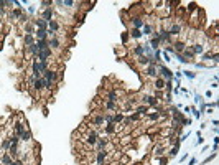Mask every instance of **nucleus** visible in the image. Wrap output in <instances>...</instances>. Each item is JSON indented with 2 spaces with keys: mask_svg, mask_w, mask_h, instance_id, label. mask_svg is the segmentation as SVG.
Masks as SVG:
<instances>
[{
  "mask_svg": "<svg viewBox=\"0 0 219 165\" xmlns=\"http://www.w3.org/2000/svg\"><path fill=\"white\" fill-rule=\"evenodd\" d=\"M97 139H99V132L96 131V129H89L86 134V137H84L83 140L86 142V145L89 147V149H94L97 144Z\"/></svg>",
  "mask_w": 219,
  "mask_h": 165,
  "instance_id": "nucleus-1",
  "label": "nucleus"
},
{
  "mask_svg": "<svg viewBox=\"0 0 219 165\" xmlns=\"http://www.w3.org/2000/svg\"><path fill=\"white\" fill-rule=\"evenodd\" d=\"M91 122H92V125H94V129H101V127H104V114H94L92 117H91Z\"/></svg>",
  "mask_w": 219,
  "mask_h": 165,
  "instance_id": "nucleus-2",
  "label": "nucleus"
},
{
  "mask_svg": "<svg viewBox=\"0 0 219 165\" xmlns=\"http://www.w3.org/2000/svg\"><path fill=\"white\" fill-rule=\"evenodd\" d=\"M145 75L148 76V78H157V75H158V73H157V63L152 61L150 65L147 66V68H145Z\"/></svg>",
  "mask_w": 219,
  "mask_h": 165,
  "instance_id": "nucleus-3",
  "label": "nucleus"
},
{
  "mask_svg": "<svg viewBox=\"0 0 219 165\" xmlns=\"http://www.w3.org/2000/svg\"><path fill=\"white\" fill-rule=\"evenodd\" d=\"M33 91L38 94H41L45 91V84H43V78H36L33 79Z\"/></svg>",
  "mask_w": 219,
  "mask_h": 165,
  "instance_id": "nucleus-4",
  "label": "nucleus"
},
{
  "mask_svg": "<svg viewBox=\"0 0 219 165\" xmlns=\"http://www.w3.org/2000/svg\"><path fill=\"white\" fill-rule=\"evenodd\" d=\"M48 46L53 50H59L61 48V40H59V36H55V38H49L48 40Z\"/></svg>",
  "mask_w": 219,
  "mask_h": 165,
  "instance_id": "nucleus-5",
  "label": "nucleus"
},
{
  "mask_svg": "<svg viewBox=\"0 0 219 165\" xmlns=\"http://www.w3.org/2000/svg\"><path fill=\"white\" fill-rule=\"evenodd\" d=\"M23 131H25V122L20 119V121H17L15 125H13V134H17L20 137V135L23 134Z\"/></svg>",
  "mask_w": 219,
  "mask_h": 165,
  "instance_id": "nucleus-6",
  "label": "nucleus"
},
{
  "mask_svg": "<svg viewBox=\"0 0 219 165\" xmlns=\"http://www.w3.org/2000/svg\"><path fill=\"white\" fill-rule=\"evenodd\" d=\"M53 15H55V10H53V7H49V8H45L43 13H41V18L45 20V22H51L53 20Z\"/></svg>",
  "mask_w": 219,
  "mask_h": 165,
  "instance_id": "nucleus-7",
  "label": "nucleus"
},
{
  "mask_svg": "<svg viewBox=\"0 0 219 165\" xmlns=\"http://www.w3.org/2000/svg\"><path fill=\"white\" fill-rule=\"evenodd\" d=\"M105 159H107V152H105V150H97V152H96L97 165H104L105 163Z\"/></svg>",
  "mask_w": 219,
  "mask_h": 165,
  "instance_id": "nucleus-8",
  "label": "nucleus"
},
{
  "mask_svg": "<svg viewBox=\"0 0 219 165\" xmlns=\"http://www.w3.org/2000/svg\"><path fill=\"white\" fill-rule=\"evenodd\" d=\"M173 46H175V48H173V51H176L178 55H181L183 51H185V48H186V43L180 40V41H175V45H173Z\"/></svg>",
  "mask_w": 219,
  "mask_h": 165,
  "instance_id": "nucleus-9",
  "label": "nucleus"
},
{
  "mask_svg": "<svg viewBox=\"0 0 219 165\" xmlns=\"http://www.w3.org/2000/svg\"><path fill=\"white\" fill-rule=\"evenodd\" d=\"M33 27H36V30H46L48 23L43 18H36V20H33Z\"/></svg>",
  "mask_w": 219,
  "mask_h": 165,
  "instance_id": "nucleus-10",
  "label": "nucleus"
},
{
  "mask_svg": "<svg viewBox=\"0 0 219 165\" xmlns=\"http://www.w3.org/2000/svg\"><path fill=\"white\" fill-rule=\"evenodd\" d=\"M20 15H22V10H20V8H12L8 13H7V17H8L10 20H17V18H20Z\"/></svg>",
  "mask_w": 219,
  "mask_h": 165,
  "instance_id": "nucleus-11",
  "label": "nucleus"
},
{
  "mask_svg": "<svg viewBox=\"0 0 219 165\" xmlns=\"http://www.w3.org/2000/svg\"><path fill=\"white\" fill-rule=\"evenodd\" d=\"M35 36H36V41H43L48 38L46 30H35Z\"/></svg>",
  "mask_w": 219,
  "mask_h": 165,
  "instance_id": "nucleus-12",
  "label": "nucleus"
},
{
  "mask_svg": "<svg viewBox=\"0 0 219 165\" xmlns=\"http://www.w3.org/2000/svg\"><path fill=\"white\" fill-rule=\"evenodd\" d=\"M20 140H23L25 144H30V142H31V132L28 131V129H25L23 134L20 135Z\"/></svg>",
  "mask_w": 219,
  "mask_h": 165,
  "instance_id": "nucleus-13",
  "label": "nucleus"
},
{
  "mask_svg": "<svg viewBox=\"0 0 219 165\" xmlns=\"http://www.w3.org/2000/svg\"><path fill=\"white\" fill-rule=\"evenodd\" d=\"M152 61H153V59H150V58H148V56H145V55H143V56H139V59H137V63H139L140 66H148Z\"/></svg>",
  "mask_w": 219,
  "mask_h": 165,
  "instance_id": "nucleus-14",
  "label": "nucleus"
},
{
  "mask_svg": "<svg viewBox=\"0 0 219 165\" xmlns=\"http://www.w3.org/2000/svg\"><path fill=\"white\" fill-rule=\"evenodd\" d=\"M109 145V140L107 139H97V144H96V147H97V150H105V147Z\"/></svg>",
  "mask_w": 219,
  "mask_h": 165,
  "instance_id": "nucleus-15",
  "label": "nucleus"
},
{
  "mask_svg": "<svg viewBox=\"0 0 219 165\" xmlns=\"http://www.w3.org/2000/svg\"><path fill=\"white\" fill-rule=\"evenodd\" d=\"M153 87H155L157 91H161V89L165 87V81H163L161 78H155V81H153Z\"/></svg>",
  "mask_w": 219,
  "mask_h": 165,
  "instance_id": "nucleus-16",
  "label": "nucleus"
},
{
  "mask_svg": "<svg viewBox=\"0 0 219 165\" xmlns=\"http://www.w3.org/2000/svg\"><path fill=\"white\" fill-rule=\"evenodd\" d=\"M48 27H49V30L55 31V33L59 31V22L58 20H51V22H48Z\"/></svg>",
  "mask_w": 219,
  "mask_h": 165,
  "instance_id": "nucleus-17",
  "label": "nucleus"
},
{
  "mask_svg": "<svg viewBox=\"0 0 219 165\" xmlns=\"http://www.w3.org/2000/svg\"><path fill=\"white\" fill-rule=\"evenodd\" d=\"M132 22H133V28H142L143 27V20H142V17H132Z\"/></svg>",
  "mask_w": 219,
  "mask_h": 165,
  "instance_id": "nucleus-18",
  "label": "nucleus"
},
{
  "mask_svg": "<svg viewBox=\"0 0 219 165\" xmlns=\"http://www.w3.org/2000/svg\"><path fill=\"white\" fill-rule=\"evenodd\" d=\"M104 131H105V134H114V132L117 131V125H115L114 122H109V124L104 127Z\"/></svg>",
  "mask_w": 219,
  "mask_h": 165,
  "instance_id": "nucleus-19",
  "label": "nucleus"
},
{
  "mask_svg": "<svg viewBox=\"0 0 219 165\" xmlns=\"http://www.w3.org/2000/svg\"><path fill=\"white\" fill-rule=\"evenodd\" d=\"M23 30H25V33H27V35H33L35 33V27H33V23H25V25H23Z\"/></svg>",
  "mask_w": 219,
  "mask_h": 165,
  "instance_id": "nucleus-20",
  "label": "nucleus"
},
{
  "mask_svg": "<svg viewBox=\"0 0 219 165\" xmlns=\"http://www.w3.org/2000/svg\"><path fill=\"white\" fill-rule=\"evenodd\" d=\"M23 41H25V46H31V45H35V36L33 35H25Z\"/></svg>",
  "mask_w": 219,
  "mask_h": 165,
  "instance_id": "nucleus-21",
  "label": "nucleus"
},
{
  "mask_svg": "<svg viewBox=\"0 0 219 165\" xmlns=\"http://www.w3.org/2000/svg\"><path fill=\"white\" fill-rule=\"evenodd\" d=\"M191 50H193V53H195V55H201V53L204 51V46H203L201 43H195Z\"/></svg>",
  "mask_w": 219,
  "mask_h": 165,
  "instance_id": "nucleus-22",
  "label": "nucleus"
},
{
  "mask_svg": "<svg viewBox=\"0 0 219 165\" xmlns=\"http://www.w3.org/2000/svg\"><path fill=\"white\" fill-rule=\"evenodd\" d=\"M133 53L137 56H143L145 55V46H143V45H137V46L133 48Z\"/></svg>",
  "mask_w": 219,
  "mask_h": 165,
  "instance_id": "nucleus-23",
  "label": "nucleus"
},
{
  "mask_svg": "<svg viewBox=\"0 0 219 165\" xmlns=\"http://www.w3.org/2000/svg\"><path fill=\"white\" fill-rule=\"evenodd\" d=\"M130 36L139 40V38H142V31H140L139 28H132V30H130Z\"/></svg>",
  "mask_w": 219,
  "mask_h": 165,
  "instance_id": "nucleus-24",
  "label": "nucleus"
},
{
  "mask_svg": "<svg viewBox=\"0 0 219 165\" xmlns=\"http://www.w3.org/2000/svg\"><path fill=\"white\" fill-rule=\"evenodd\" d=\"M2 162L5 163V165H12V163H13V159H12V155H10V154L7 152L5 155L2 157Z\"/></svg>",
  "mask_w": 219,
  "mask_h": 165,
  "instance_id": "nucleus-25",
  "label": "nucleus"
},
{
  "mask_svg": "<svg viewBox=\"0 0 219 165\" xmlns=\"http://www.w3.org/2000/svg\"><path fill=\"white\" fill-rule=\"evenodd\" d=\"M104 107H105V109H107V111H112V109H115V107H117V103H112V101H105V103H104Z\"/></svg>",
  "mask_w": 219,
  "mask_h": 165,
  "instance_id": "nucleus-26",
  "label": "nucleus"
},
{
  "mask_svg": "<svg viewBox=\"0 0 219 165\" xmlns=\"http://www.w3.org/2000/svg\"><path fill=\"white\" fill-rule=\"evenodd\" d=\"M158 69L161 71V75H163L165 78H171V71L168 68H165V66H158Z\"/></svg>",
  "mask_w": 219,
  "mask_h": 165,
  "instance_id": "nucleus-27",
  "label": "nucleus"
},
{
  "mask_svg": "<svg viewBox=\"0 0 219 165\" xmlns=\"http://www.w3.org/2000/svg\"><path fill=\"white\" fill-rule=\"evenodd\" d=\"M122 121H124V114H120V112H119V114H115L114 117H112V122H114L115 125H117V124H120Z\"/></svg>",
  "mask_w": 219,
  "mask_h": 165,
  "instance_id": "nucleus-28",
  "label": "nucleus"
},
{
  "mask_svg": "<svg viewBox=\"0 0 219 165\" xmlns=\"http://www.w3.org/2000/svg\"><path fill=\"white\" fill-rule=\"evenodd\" d=\"M137 114H139V116L148 114V106H139V107H137Z\"/></svg>",
  "mask_w": 219,
  "mask_h": 165,
  "instance_id": "nucleus-29",
  "label": "nucleus"
},
{
  "mask_svg": "<svg viewBox=\"0 0 219 165\" xmlns=\"http://www.w3.org/2000/svg\"><path fill=\"white\" fill-rule=\"evenodd\" d=\"M183 55H185L186 58H193V56H195V53H193V50H191V48H188V46L185 48V51H183ZM185 56H183V58H185Z\"/></svg>",
  "mask_w": 219,
  "mask_h": 165,
  "instance_id": "nucleus-30",
  "label": "nucleus"
},
{
  "mask_svg": "<svg viewBox=\"0 0 219 165\" xmlns=\"http://www.w3.org/2000/svg\"><path fill=\"white\" fill-rule=\"evenodd\" d=\"M10 145H12V144H10L8 137H7V139H2V149H3V150H8Z\"/></svg>",
  "mask_w": 219,
  "mask_h": 165,
  "instance_id": "nucleus-31",
  "label": "nucleus"
},
{
  "mask_svg": "<svg viewBox=\"0 0 219 165\" xmlns=\"http://www.w3.org/2000/svg\"><path fill=\"white\" fill-rule=\"evenodd\" d=\"M163 150H165L163 145H157V147H155V155H157V157L163 155Z\"/></svg>",
  "mask_w": 219,
  "mask_h": 165,
  "instance_id": "nucleus-32",
  "label": "nucleus"
},
{
  "mask_svg": "<svg viewBox=\"0 0 219 165\" xmlns=\"http://www.w3.org/2000/svg\"><path fill=\"white\" fill-rule=\"evenodd\" d=\"M161 41H160V38L158 36H153L152 38V48H158V45H160Z\"/></svg>",
  "mask_w": 219,
  "mask_h": 165,
  "instance_id": "nucleus-33",
  "label": "nucleus"
},
{
  "mask_svg": "<svg viewBox=\"0 0 219 165\" xmlns=\"http://www.w3.org/2000/svg\"><path fill=\"white\" fill-rule=\"evenodd\" d=\"M142 28H143V33H145V35H150V33H152V27L148 25V23H143ZM143 33H142V35H143Z\"/></svg>",
  "mask_w": 219,
  "mask_h": 165,
  "instance_id": "nucleus-34",
  "label": "nucleus"
},
{
  "mask_svg": "<svg viewBox=\"0 0 219 165\" xmlns=\"http://www.w3.org/2000/svg\"><path fill=\"white\" fill-rule=\"evenodd\" d=\"M148 117H150V121H158L160 119V112H152V114H148Z\"/></svg>",
  "mask_w": 219,
  "mask_h": 165,
  "instance_id": "nucleus-35",
  "label": "nucleus"
},
{
  "mask_svg": "<svg viewBox=\"0 0 219 165\" xmlns=\"http://www.w3.org/2000/svg\"><path fill=\"white\" fill-rule=\"evenodd\" d=\"M40 5L43 7V8H49V5H53V2H51V0H45V2L40 3Z\"/></svg>",
  "mask_w": 219,
  "mask_h": 165,
  "instance_id": "nucleus-36",
  "label": "nucleus"
},
{
  "mask_svg": "<svg viewBox=\"0 0 219 165\" xmlns=\"http://www.w3.org/2000/svg\"><path fill=\"white\" fill-rule=\"evenodd\" d=\"M176 152H178V145H175V147H173V149H171V155H176Z\"/></svg>",
  "mask_w": 219,
  "mask_h": 165,
  "instance_id": "nucleus-37",
  "label": "nucleus"
},
{
  "mask_svg": "<svg viewBox=\"0 0 219 165\" xmlns=\"http://www.w3.org/2000/svg\"><path fill=\"white\" fill-rule=\"evenodd\" d=\"M122 40H124V41H127V40H129V35H127V31L122 35Z\"/></svg>",
  "mask_w": 219,
  "mask_h": 165,
  "instance_id": "nucleus-38",
  "label": "nucleus"
},
{
  "mask_svg": "<svg viewBox=\"0 0 219 165\" xmlns=\"http://www.w3.org/2000/svg\"><path fill=\"white\" fill-rule=\"evenodd\" d=\"M0 162H2V159H0Z\"/></svg>",
  "mask_w": 219,
  "mask_h": 165,
  "instance_id": "nucleus-39",
  "label": "nucleus"
}]
</instances>
